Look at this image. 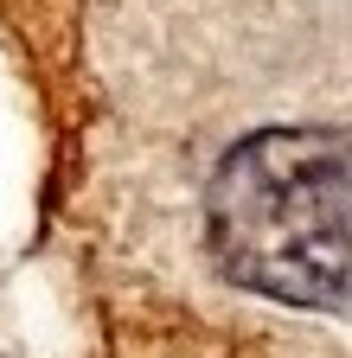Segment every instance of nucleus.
Listing matches in <instances>:
<instances>
[{
	"label": "nucleus",
	"instance_id": "nucleus-1",
	"mask_svg": "<svg viewBox=\"0 0 352 358\" xmlns=\"http://www.w3.org/2000/svg\"><path fill=\"white\" fill-rule=\"evenodd\" d=\"M218 275L288 307L352 320V128H262L205 192Z\"/></svg>",
	"mask_w": 352,
	"mask_h": 358
}]
</instances>
